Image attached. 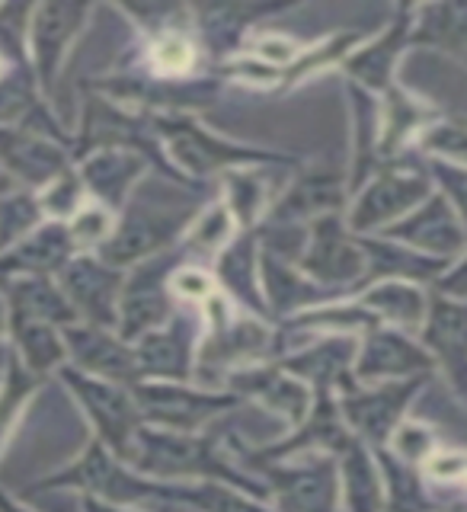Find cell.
Segmentation results:
<instances>
[{"label":"cell","mask_w":467,"mask_h":512,"mask_svg":"<svg viewBox=\"0 0 467 512\" xmlns=\"http://www.w3.org/2000/svg\"><path fill=\"white\" fill-rule=\"evenodd\" d=\"M202 199L192 196L189 183L173 176L144 173V180L116 215V231L96 250L112 269H132L157 253L173 250V244L186 234V228L202 212Z\"/></svg>","instance_id":"6da1fadb"},{"label":"cell","mask_w":467,"mask_h":512,"mask_svg":"<svg viewBox=\"0 0 467 512\" xmlns=\"http://www.w3.org/2000/svg\"><path fill=\"white\" fill-rule=\"evenodd\" d=\"M128 464H132L135 471L148 474V477H160V480L202 477V480H215V484H224V487L263 493V490H256L250 477L234 471L228 458H221L215 452V432L196 436V432H170V429H157V426L154 429L141 426Z\"/></svg>","instance_id":"7a4b0ae2"},{"label":"cell","mask_w":467,"mask_h":512,"mask_svg":"<svg viewBox=\"0 0 467 512\" xmlns=\"http://www.w3.org/2000/svg\"><path fill=\"white\" fill-rule=\"evenodd\" d=\"M154 135L164 144L167 157L176 164V173L189 180H205L212 173H228L240 167H263V164H285V157L272 151H256L247 144H234L215 132L202 128L189 116H164L154 122Z\"/></svg>","instance_id":"3957f363"},{"label":"cell","mask_w":467,"mask_h":512,"mask_svg":"<svg viewBox=\"0 0 467 512\" xmlns=\"http://www.w3.org/2000/svg\"><path fill=\"white\" fill-rule=\"evenodd\" d=\"M432 192H436V186H432L426 164L420 167L388 164L352 196L346 228L356 237L381 234L384 228H391L394 221L410 215L420 202H426Z\"/></svg>","instance_id":"277c9868"},{"label":"cell","mask_w":467,"mask_h":512,"mask_svg":"<svg viewBox=\"0 0 467 512\" xmlns=\"http://www.w3.org/2000/svg\"><path fill=\"white\" fill-rule=\"evenodd\" d=\"M58 375L68 384V391L77 397V404L84 407L87 420L96 429V442H103L119 461L132 458L135 436L141 429V407L132 388L103 378H90L71 365L58 368Z\"/></svg>","instance_id":"5b68a950"},{"label":"cell","mask_w":467,"mask_h":512,"mask_svg":"<svg viewBox=\"0 0 467 512\" xmlns=\"http://www.w3.org/2000/svg\"><path fill=\"white\" fill-rule=\"evenodd\" d=\"M295 266L311 282L330 288V292H340L343 298L356 285H365V272H368L359 237L346 228V221L340 215L311 221L308 240L298 250Z\"/></svg>","instance_id":"8992f818"},{"label":"cell","mask_w":467,"mask_h":512,"mask_svg":"<svg viewBox=\"0 0 467 512\" xmlns=\"http://www.w3.org/2000/svg\"><path fill=\"white\" fill-rule=\"evenodd\" d=\"M180 260L173 250L157 253L151 260L132 266L122 282L119 295V320L116 333L125 343H138L141 336L160 330L173 317V292H170V266Z\"/></svg>","instance_id":"52a82bcc"},{"label":"cell","mask_w":467,"mask_h":512,"mask_svg":"<svg viewBox=\"0 0 467 512\" xmlns=\"http://www.w3.org/2000/svg\"><path fill=\"white\" fill-rule=\"evenodd\" d=\"M429 375L407 378V381H381L378 388H349L340 397V416L346 429L359 442L368 445H384L394 429L404 423V413L410 407V400L423 391Z\"/></svg>","instance_id":"ba28073f"},{"label":"cell","mask_w":467,"mask_h":512,"mask_svg":"<svg viewBox=\"0 0 467 512\" xmlns=\"http://www.w3.org/2000/svg\"><path fill=\"white\" fill-rule=\"evenodd\" d=\"M125 272L112 269L96 253H77L74 260L58 272V288L77 314V324L116 330L119 320V295Z\"/></svg>","instance_id":"9c48e42d"},{"label":"cell","mask_w":467,"mask_h":512,"mask_svg":"<svg viewBox=\"0 0 467 512\" xmlns=\"http://www.w3.org/2000/svg\"><path fill=\"white\" fill-rule=\"evenodd\" d=\"M90 16V7L84 4H39L29 10V26H26V39H29V64H32V77L36 84L52 93L55 80L64 58H68L74 39L80 36Z\"/></svg>","instance_id":"30bf717a"},{"label":"cell","mask_w":467,"mask_h":512,"mask_svg":"<svg viewBox=\"0 0 467 512\" xmlns=\"http://www.w3.org/2000/svg\"><path fill=\"white\" fill-rule=\"evenodd\" d=\"M132 394L141 407V420L170 432H196L212 416L237 404V397L205 394L189 388L186 381H138Z\"/></svg>","instance_id":"8fae6325"},{"label":"cell","mask_w":467,"mask_h":512,"mask_svg":"<svg viewBox=\"0 0 467 512\" xmlns=\"http://www.w3.org/2000/svg\"><path fill=\"white\" fill-rule=\"evenodd\" d=\"M378 237H388L394 244H404L416 253L445 263H458L467 253V234L461 228L455 208L439 192H432L426 202H420L410 215L394 221L391 228H384Z\"/></svg>","instance_id":"7c38bea8"},{"label":"cell","mask_w":467,"mask_h":512,"mask_svg":"<svg viewBox=\"0 0 467 512\" xmlns=\"http://www.w3.org/2000/svg\"><path fill=\"white\" fill-rule=\"evenodd\" d=\"M0 170L10 176L16 189L42 192L61 173L71 170V157L58 138L23 125H4L0 128Z\"/></svg>","instance_id":"4fadbf2b"},{"label":"cell","mask_w":467,"mask_h":512,"mask_svg":"<svg viewBox=\"0 0 467 512\" xmlns=\"http://www.w3.org/2000/svg\"><path fill=\"white\" fill-rule=\"evenodd\" d=\"M61 336H64V349H68L71 368H77V372L112 381V384H125V388H135L141 381L135 343H125L116 330L71 324V327H61Z\"/></svg>","instance_id":"5bb4252c"},{"label":"cell","mask_w":467,"mask_h":512,"mask_svg":"<svg viewBox=\"0 0 467 512\" xmlns=\"http://www.w3.org/2000/svg\"><path fill=\"white\" fill-rule=\"evenodd\" d=\"M349 199L346 176L336 167H311L298 173L282 196L269 205L266 224L269 228H295V224H311L317 218L340 215Z\"/></svg>","instance_id":"9a60e30c"},{"label":"cell","mask_w":467,"mask_h":512,"mask_svg":"<svg viewBox=\"0 0 467 512\" xmlns=\"http://www.w3.org/2000/svg\"><path fill=\"white\" fill-rule=\"evenodd\" d=\"M205 304V314L212 317V330H208V340L199 349V368L202 375L208 372H221L234 362L256 359L269 349V330L266 324L253 317H240L224 298L212 295Z\"/></svg>","instance_id":"2e32d148"},{"label":"cell","mask_w":467,"mask_h":512,"mask_svg":"<svg viewBox=\"0 0 467 512\" xmlns=\"http://www.w3.org/2000/svg\"><path fill=\"white\" fill-rule=\"evenodd\" d=\"M413 13L416 7L404 4L394 10V20L384 26L381 36H375L368 45L356 48L343 68L349 74V84L362 87L372 96H384L394 87V71L397 61L404 55V45H410V32H413Z\"/></svg>","instance_id":"e0dca14e"},{"label":"cell","mask_w":467,"mask_h":512,"mask_svg":"<svg viewBox=\"0 0 467 512\" xmlns=\"http://www.w3.org/2000/svg\"><path fill=\"white\" fill-rule=\"evenodd\" d=\"M423 349L436 359L455 391L467 397V301L432 295L423 320Z\"/></svg>","instance_id":"ac0fdd59"},{"label":"cell","mask_w":467,"mask_h":512,"mask_svg":"<svg viewBox=\"0 0 467 512\" xmlns=\"http://www.w3.org/2000/svg\"><path fill=\"white\" fill-rule=\"evenodd\" d=\"M432 372V356L413 343L407 333L400 330H384L372 327L365 330L362 349L356 356V378L359 381H407V378H420Z\"/></svg>","instance_id":"d6986e66"},{"label":"cell","mask_w":467,"mask_h":512,"mask_svg":"<svg viewBox=\"0 0 467 512\" xmlns=\"http://www.w3.org/2000/svg\"><path fill=\"white\" fill-rule=\"evenodd\" d=\"M77 256L64 221H42L29 237L0 253V279H52Z\"/></svg>","instance_id":"ffe728a7"},{"label":"cell","mask_w":467,"mask_h":512,"mask_svg":"<svg viewBox=\"0 0 467 512\" xmlns=\"http://www.w3.org/2000/svg\"><path fill=\"white\" fill-rule=\"evenodd\" d=\"M282 512H336L340 500V471L333 458H314L311 464L266 468Z\"/></svg>","instance_id":"44dd1931"},{"label":"cell","mask_w":467,"mask_h":512,"mask_svg":"<svg viewBox=\"0 0 467 512\" xmlns=\"http://www.w3.org/2000/svg\"><path fill=\"white\" fill-rule=\"evenodd\" d=\"M144 170H148V160L138 151L100 148L80 160L77 176H80V183H84L90 202H100L109 212L119 215L128 196L135 192V186L144 180Z\"/></svg>","instance_id":"7402d4cb"},{"label":"cell","mask_w":467,"mask_h":512,"mask_svg":"<svg viewBox=\"0 0 467 512\" xmlns=\"http://www.w3.org/2000/svg\"><path fill=\"white\" fill-rule=\"evenodd\" d=\"M196 320L173 314L160 330L141 336L135 343L141 381H189L192 375V340H196Z\"/></svg>","instance_id":"603a6c76"},{"label":"cell","mask_w":467,"mask_h":512,"mask_svg":"<svg viewBox=\"0 0 467 512\" xmlns=\"http://www.w3.org/2000/svg\"><path fill=\"white\" fill-rule=\"evenodd\" d=\"M237 391H244L256 400L279 413L285 426H301L308 420V413L314 407V391L301 378L288 375L285 368H247V372L234 375Z\"/></svg>","instance_id":"cb8c5ba5"},{"label":"cell","mask_w":467,"mask_h":512,"mask_svg":"<svg viewBox=\"0 0 467 512\" xmlns=\"http://www.w3.org/2000/svg\"><path fill=\"white\" fill-rule=\"evenodd\" d=\"M0 292H4L7 308H10V327L13 324H52V327L77 324V314L55 279H0Z\"/></svg>","instance_id":"d4e9b609"},{"label":"cell","mask_w":467,"mask_h":512,"mask_svg":"<svg viewBox=\"0 0 467 512\" xmlns=\"http://www.w3.org/2000/svg\"><path fill=\"white\" fill-rule=\"evenodd\" d=\"M356 349L359 343L352 336H330V340H320L308 349H301L298 356L285 359L282 368L288 375H295L301 381L314 384V394H330V388H356L352 381H346V368L356 362Z\"/></svg>","instance_id":"484cf974"},{"label":"cell","mask_w":467,"mask_h":512,"mask_svg":"<svg viewBox=\"0 0 467 512\" xmlns=\"http://www.w3.org/2000/svg\"><path fill=\"white\" fill-rule=\"evenodd\" d=\"M349 100H352V167L346 176L349 196L372 180L381 164V109L372 93H365L362 87L349 84Z\"/></svg>","instance_id":"4316f807"},{"label":"cell","mask_w":467,"mask_h":512,"mask_svg":"<svg viewBox=\"0 0 467 512\" xmlns=\"http://www.w3.org/2000/svg\"><path fill=\"white\" fill-rule=\"evenodd\" d=\"M218 282L244 304V308L266 314L263 282H260V250H256V228L240 231L218 256Z\"/></svg>","instance_id":"83f0119b"},{"label":"cell","mask_w":467,"mask_h":512,"mask_svg":"<svg viewBox=\"0 0 467 512\" xmlns=\"http://www.w3.org/2000/svg\"><path fill=\"white\" fill-rule=\"evenodd\" d=\"M410 42L436 48L467 68V4H426L413 13Z\"/></svg>","instance_id":"f1b7e54d"},{"label":"cell","mask_w":467,"mask_h":512,"mask_svg":"<svg viewBox=\"0 0 467 512\" xmlns=\"http://www.w3.org/2000/svg\"><path fill=\"white\" fill-rule=\"evenodd\" d=\"M359 304L378 317V324H391L400 330L423 327L429 311V298L423 288L404 279H381L375 285H365Z\"/></svg>","instance_id":"f546056e"},{"label":"cell","mask_w":467,"mask_h":512,"mask_svg":"<svg viewBox=\"0 0 467 512\" xmlns=\"http://www.w3.org/2000/svg\"><path fill=\"white\" fill-rule=\"evenodd\" d=\"M340 490H343V506L346 512H384V484L381 474L372 461L368 445L352 436L340 452Z\"/></svg>","instance_id":"4dcf8cb0"},{"label":"cell","mask_w":467,"mask_h":512,"mask_svg":"<svg viewBox=\"0 0 467 512\" xmlns=\"http://www.w3.org/2000/svg\"><path fill=\"white\" fill-rule=\"evenodd\" d=\"M378 109H381V164L397 157L407 138H420L436 122V112L423 106V100H416V96L397 87L384 93V106Z\"/></svg>","instance_id":"1f68e13d"},{"label":"cell","mask_w":467,"mask_h":512,"mask_svg":"<svg viewBox=\"0 0 467 512\" xmlns=\"http://www.w3.org/2000/svg\"><path fill=\"white\" fill-rule=\"evenodd\" d=\"M13 343L20 349L26 372L36 375H48L64 368V359H68V349H64V336L61 327L52 324H13Z\"/></svg>","instance_id":"d6a6232c"},{"label":"cell","mask_w":467,"mask_h":512,"mask_svg":"<svg viewBox=\"0 0 467 512\" xmlns=\"http://www.w3.org/2000/svg\"><path fill=\"white\" fill-rule=\"evenodd\" d=\"M224 189H228V205L240 231H253V224L269 212V183L263 180L260 167H240L224 173Z\"/></svg>","instance_id":"836d02e7"},{"label":"cell","mask_w":467,"mask_h":512,"mask_svg":"<svg viewBox=\"0 0 467 512\" xmlns=\"http://www.w3.org/2000/svg\"><path fill=\"white\" fill-rule=\"evenodd\" d=\"M234 228H237V221L228 205L224 202L205 205L183 234V253H196V256L215 260V256H221V250L234 240Z\"/></svg>","instance_id":"e575fe53"},{"label":"cell","mask_w":467,"mask_h":512,"mask_svg":"<svg viewBox=\"0 0 467 512\" xmlns=\"http://www.w3.org/2000/svg\"><path fill=\"white\" fill-rule=\"evenodd\" d=\"M45 221L42 202L36 192L29 189H10L0 196V253L10 250L13 244H20L23 237Z\"/></svg>","instance_id":"d590c367"},{"label":"cell","mask_w":467,"mask_h":512,"mask_svg":"<svg viewBox=\"0 0 467 512\" xmlns=\"http://www.w3.org/2000/svg\"><path fill=\"white\" fill-rule=\"evenodd\" d=\"M151 64L164 80H183L196 68V42L183 29H164L151 42Z\"/></svg>","instance_id":"8d00e7d4"},{"label":"cell","mask_w":467,"mask_h":512,"mask_svg":"<svg viewBox=\"0 0 467 512\" xmlns=\"http://www.w3.org/2000/svg\"><path fill=\"white\" fill-rule=\"evenodd\" d=\"M429 160L467 167V119H439L416 138Z\"/></svg>","instance_id":"74e56055"},{"label":"cell","mask_w":467,"mask_h":512,"mask_svg":"<svg viewBox=\"0 0 467 512\" xmlns=\"http://www.w3.org/2000/svg\"><path fill=\"white\" fill-rule=\"evenodd\" d=\"M71 231V240L77 250H100L106 240L116 231V212H109L100 202H84L77 208V215L71 221H64Z\"/></svg>","instance_id":"f35d334b"},{"label":"cell","mask_w":467,"mask_h":512,"mask_svg":"<svg viewBox=\"0 0 467 512\" xmlns=\"http://www.w3.org/2000/svg\"><path fill=\"white\" fill-rule=\"evenodd\" d=\"M42 202L45 221H71L77 215V208L87 202V189L80 183L77 170L71 167L68 173H61L55 183H48L42 192H36Z\"/></svg>","instance_id":"ab89813d"},{"label":"cell","mask_w":467,"mask_h":512,"mask_svg":"<svg viewBox=\"0 0 467 512\" xmlns=\"http://www.w3.org/2000/svg\"><path fill=\"white\" fill-rule=\"evenodd\" d=\"M426 170L439 196L455 208V215L467 234V167L445 164V160H426Z\"/></svg>","instance_id":"60d3db41"},{"label":"cell","mask_w":467,"mask_h":512,"mask_svg":"<svg viewBox=\"0 0 467 512\" xmlns=\"http://www.w3.org/2000/svg\"><path fill=\"white\" fill-rule=\"evenodd\" d=\"M391 445H394V455L397 461L404 464H420L432 455V448H436V439H432V429H426L423 423H410L404 420L391 436Z\"/></svg>","instance_id":"b9f144b4"},{"label":"cell","mask_w":467,"mask_h":512,"mask_svg":"<svg viewBox=\"0 0 467 512\" xmlns=\"http://www.w3.org/2000/svg\"><path fill=\"white\" fill-rule=\"evenodd\" d=\"M170 292L183 301H208L215 295V276L199 266H183L170 276Z\"/></svg>","instance_id":"7bdbcfd3"},{"label":"cell","mask_w":467,"mask_h":512,"mask_svg":"<svg viewBox=\"0 0 467 512\" xmlns=\"http://www.w3.org/2000/svg\"><path fill=\"white\" fill-rule=\"evenodd\" d=\"M301 48L288 39V36H276V32H266V36H260L253 42V55L272 64V68H285V64H292L298 58Z\"/></svg>","instance_id":"ee69618b"},{"label":"cell","mask_w":467,"mask_h":512,"mask_svg":"<svg viewBox=\"0 0 467 512\" xmlns=\"http://www.w3.org/2000/svg\"><path fill=\"white\" fill-rule=\"evenodd\" d=\"M426 471L432 480H458L467 474V455L461 452H442L426 458Z\"/></svg>","instance_id":"f6af8a7d"},{"label":"cell","mask_w":467,"mask_h":512,"mask_svg":"<svg viewBox=\"0 0 467 512\" xmlns=\"http://www.w3.org/2000/svg\"><path fill=\"white\" fill-rule=\"evenodd\" d=\"M439 292L448 298H464L467 301V253L458 263H452V269L439 279Z\"/></svg>","instance_id":"bcb514c9"},{"label":"cell","mask_w":467,"mask_h":512,"mask_svg":"<svg viewBox=\"0 0 467 512\" xmlns=\"http://www.w3.org/2000/svg\"><path fill=\"white\" fill-rule=\"evenodd\" d=\"M80 509H84V512H138V509H125V506L103 503V500H96V496H84ZM151 512H173V509H151Z\"/></svg>","instance_id":"7dc6e473"},{"label":"cell","mask_w":467,"mask_h":512,"mask_svg":"<svg viewBox=\"0 0 467 512\" xmlns=\"http://www.w3.org/2000/svg\"><path fill=\"white\" fill-rule=\"evenodd\" d=\"M10 333V308H7V298L0 292V336Z\"/></svg>","instance_id":"c3c4849f"},{"label":"cell","mask_w":467,"mask_h":512,"mask_svg":"<svg viewBox=\"0 0 467 512\" xmlns=\"http://www.w3.org/2000/svg\"><path fill=\"white\" fill-rule=\"evenodd\" d=\"M0 512H29V509H23L20 503H13L7 493H0Z\"/></svg>","instance_id":"681fc988"},{"label":"cell","mask_w":467,"mask_h":512,"mask_svg":"<svg viewBox=\"0 0 467 512\" xmlns=\"http://www.w3.org/2000/svg\"><path fill=\"white\" fill-rule=\"evenodd\" d=\"M10 189H16L13 180H10V176H7L4 170H0V196H4V192H10Z\"/></svg>","instance_id":"f907efd6"},{"label":"cell","mask_w":467,"mask_h":512,"mask_svg":"<svg viewBox=\"0 0 467 512\" xmlns=\"http://www.w3.org/2000/svg\"><path fill=\"white\" fill-rule=\"evenodd\" d=\"M7 359H10V349H7V343H4V336H0V372H4Z\"/></svg>","instance_id":"816d5d0a"},{"label":"cell","mask_w":467,"mask_h":512,"mask_svg":"<svg viewBox=\"0 0 467 512\" xmlns=\"http://www.w3.org/2000/svg\"><path fill=\"white\" fill-rule=\"evenodd\" d=\"M0 61H4V58H0Z\"/></svg>","instance_id":"f5cc1de1"},{"label":"cell","mask_w":467,"mask_h":512,"mask_svg":"<svg viewBox=\"0 0 467 512\" xmlns=\"http://www.w3.org/2000/svg\"><path fill=\"white\" fill-rule=\"evenodd\" d=\"M192 512H196V509H192Z\"/></svg>","instance_id":"db71d44e"}]
</instances>
